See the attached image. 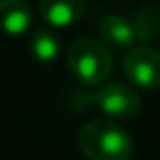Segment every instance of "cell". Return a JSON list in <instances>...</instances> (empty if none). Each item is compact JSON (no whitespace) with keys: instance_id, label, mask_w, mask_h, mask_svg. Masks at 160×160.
<instances>
[{"instance_id":"obj_5","label":"cell","mask_w":160,"mask_h":160,"mask_svg":"<svg viewBox=\"0 0 160 160\" xmlns=\"http://www.w3.org/2000/svg\"><path fill=\"white\" fill-rule=\"evenodd\" d=\"M99 35L108 49L116 51H132L136 43V28L132 18H126L122 14H109L99 24Z\"/></svg>"},{"instance_id":"obj_7","label":"cell","mask_w":160,"mask_h":160,"mask_svg":"<svg viewBox=\"0 0 160 160\" xmlns=\"http://www.w3.org/2000/svg\"><path fill=\"white\" fill-rule=\"evenodd\" d=\"M32 27V6L28 0H0V31L10 37L28 32Z\"/></svg>"},{"instance_id":"obj_9","label":"cell","mask_w":160,"mask_h":160,"mask_svg":"<svg viewBox=\"0 0 160 160\" xmlns=\"http://www.w3.org/2000/svg\"><path fill=\"white\" fill-rule=\"evenodd\" d=\"M134 28H136V39L140 43H150V41L160 39V6L158 4H146L134 14L132 18Z\"/></svg>"},{"instance_id":"obj_2","label":"cell","mask_w":160,"mask_h":160,"mask_svg":"<svg viewBox=\"0 0 160 160\" xmlns=\"http://www.w3.org/2000/svg\"><path fill=\"white\" fill-rule=\"evenodd\" d=\"M67 67L83 85H102L113 71V55L102 41L81 37L67 49Z\"/></svg>"},{"instance_id":"obj_4","label":"cell","mask_w":160,"mask_h":160,"mask_svg":"<svg viewBox=\"0 0 160 160\" xmlns=\"http://www.w3.org/2000/svg\"><path fill=\"white\" fill-rule=\"evenodd\" d=\"M124 75L142 89L160 87V51L152 47H134L124 57Z\"/></svg>"},{"instance_id":"obj_6","label":"cell","mask_w":160,"mask_h":160,"mask_svg":"<svg viewBox=\"0 0 160 160\" xmlns=\"http://www.w3.org/2000/svg\"><path fill=\"white\" fill-rule=\"evenodd\" d=\"M87 10V0H41V18L51 27H71Z\"/></svg>"},{"instance_id":"obj_3","label":"cell","mask_w":160,"mask_h":160,"mask_svg":"<svg viewBox=\"0 0 160 160\" xmlns=\"http://www.w3.org/2000/svg\"><path fill=\"white\" fill-rule=\"evenodd\" d=\"M95 106L113 120H132L140 112V95L132 85L122 81L106 83L95 93Z\"/></svg>"},{"instance_id":"obj_1","label":"cell","mask_w":160,"mask_h":160,"mask_svg":"<svg viewBox=\"0 0 160 160\" xmlns=\"http://www.w3.org/2000/svg\"><path fill=\"white\" fill-rule=\"evenodd\" d=\"M77 144L89 160H130L134 152V140L128 130L109 118L85 122L77 134Z\"/></svg>"},{"instance_id":"obj_8","label":"cell","mask_w":160,"mask_h":160,"mask_svg":"<svg viewBox=\"0 0 160 160\" xmlns=\"http://www.w3.org/2000/svg\"><path fill=\"white\" fill-rule=\"evenodd\" d=\"M28 49L39 63H53L61 55V37L53 28H37L31 35Z\"/></svg>"}]
</instances>
